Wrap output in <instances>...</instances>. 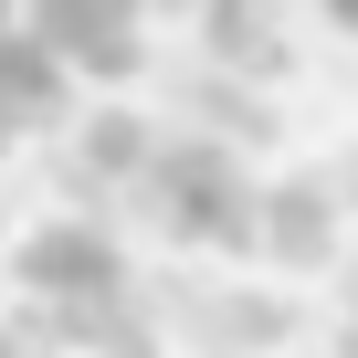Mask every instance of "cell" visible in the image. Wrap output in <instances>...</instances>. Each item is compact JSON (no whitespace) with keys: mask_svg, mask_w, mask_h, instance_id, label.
I'll use <instances>...</instances> for the list:
<instances>
[{"mask_svg":"<svg viewBox=\"0 0 358 358\" xmlns=\"http://www.w3.org/2000/svg\"><path fill=\"white\" fill-rule=\"evenodd\" d=\"M22 285H32L43 306H106V295L127 285V264H116V243H106V232L53 222V232H32V243H22Z\"/></svg>","mask_w":358,"mask_h":358,"instance_id":"6da1fadb","label":"cell"},{"mask_svg":"<svg viewBox=\"0 0 358 358\" xmlns=\"http://www.w3.org/2000/svg\"><path fill=\"white\" fill-rule=\"evenodd\" d=\"M264 243H274L285 264H316V253H327V211H316L306 190H285V201L264 211Z\"/></svg>","mask_w":358,"mask_h":358,"instance_id":"7a4b0ae2","label":"cell"},{"mask_svg":"<svg viewBox=\"0 0 358 358\" xmlns=\"http://www.w3.org/2000/svg\"><path fill=\"white\" fill-rule=\"evenodd\" d=\"M316 22H337V32H358V0H306Z\"/></svg>","mask_w":358,"mask_h":358,"instance_id":"3957f363","label":"cell"}]
</instances>
